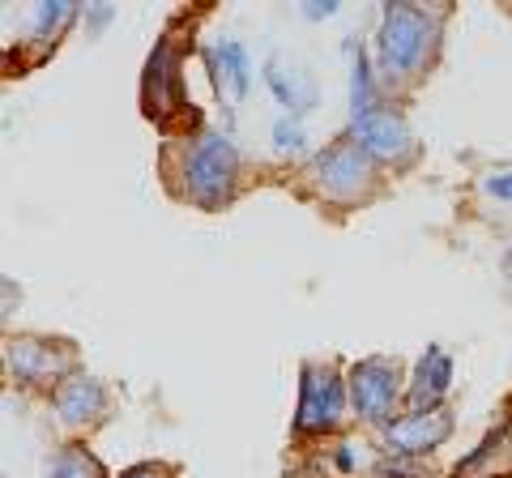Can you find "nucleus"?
<instances>
[{
	"mask_svg": "<svg viewBox=\"0 0 512 478\" xmlns=\"http://www.w3.org/2000/svg\"><path fill=\"white\" fill-rule=\"evenodd\" d=\"M333 13H338V5H333V0H325V5H320V0L303 5V18H333Z\"/></svg>",
	"mask_w": 512,
	"mask_h": 478,
	"instance_id": "obj_19",
	"label": "nucleus"
},
{
	"mask_svg": "<svg viewBox=\"0 0 512 478\" xmlns=\"http://www.w3.org/2000/svg\"><path fill=\"white\" fill-rule=\"evenodd\" d=\"M448 385H453V359H448L440 346H431L419 359V368H414V385L406 397H410L414 410H436V402L448 393Z\"/></svg>",
	"mask_w": 512,
	"mask_h": 478,
	"instance_id": "obj_10",
	"label": "nucleus"
},
{
	"mask_svg": "<svg viewBox=\"0 0 512 478\" xmlns=\"http://www.w3.org/2000/svg\"><path fill=\"white\" fill-rule=\"evenodd\" d=\"M342 410H346L342 380L333 376L329 368H320V363H308V368H303L295 427H299V432H329V427H338Z\"/></svg>",
	"mask_w": 512,
	"mask_h": 478,
	"instance_id": "obj_5",
	"label": "nucleus"
},
{
	"mask_svg": "<svg viewBox=\"0 0 512 478\" xmlns=\"http://www.w3.org/2000/svg\"><path fill=\"white\" fill-rule=\"evenodd\" d=\"M146 111L154 120H167L180 107V77H175V56H171V39L154 47L150 65H146Z\"/></svg>",
	"mask_w": 512,
	"mask_h": 478,
	"instance_id": "obj_9",
	"label": "nucleus"
},
{
	"mask_svg": "<svg viewBox=\"0 0 512 478\" xmlns=\"http://www.w3.org/2000/svg\"><path fill=\"white\" fill-rule=\"evenodd\" d=\"M265 82L269 90H274V99L286 107V111H308L316 103V86H312V77L303 73L299 65H286L282 56H274L265 65Z\"/></svg>",
	"mask_w": 512,
	"mask_h": 478,
	"instance_id": "obj_12",
	"label": "nucleus"
},
{
	"mask_svg": "<svg viewBox=\"0 0 512 478\" xmlns=\"http://www.w3.org/2000/svg\"><path fill=\"white\" fill-rule=\"evenodd\" d=\"M218 60H222V73H218V86L222 82H231V90H235V99H244L248 94V82H252V65H248V47L244 43H235V39H227L218 47Z\"/></svg>",
	"mask_w": 512,
	"mask_h": 478,
	"instance_id": "obj_14",
	"label": "nucleus"
},
{
	"mask_svg": "<svg viewBox=\"0 0 512 478\" xmlns=\"http://www.w3.org/2000/svg\"><path fill=\"white\" fill-rule=\"evenodd\" d=\"M440 35V18L427 13L419 5H384V18H380V77L384 82H406L410 73L423 69V60L431 56Z\"/></svg>",
	"mask_w": 512,
	"mask_h": 478,
	"instance_id": "obj_1",
	"label": "nucleus"
},
{
	"mask_svg": "<svg viewBox=\"0 0 512 478\" xmlns=\"http://www.w3.org/2000/svg\"><path fill=\"white\" fill-rule=\"evenodd\" d=\"M107 406V389L94 376H73L56 389V414L64 423H90Z\"/></svg>",
	"mask_w": 512,
	"mask_h": 478,
	"instance_id": "obj_11",
	"label": "nucleus"
},
{
	"mask_svg": "<svg viewBox=\"0 0 512 478\" xmlns=\"http://www.w3.org/2000/svg\"><path fill=\"white\" fill-rule=\"evenodd\" d=\"M355 141L372 158H380V163H410L414 158V137H410L406 120L397 116L393 107H376L367 120H359Z\"/></svg>",
	"mask_w": 512,
	"mask_h": 478,
	"instance_id": "obj_7",
	"label": "nucleus"
},
{
	"mask_svg": "<svg viewBox=\"0 0 512 478\" xmlns=\"http://www.w3.org/2000/svg\"><path fill=\"white\" fill-rule=\"evenodd\" d=\"M120 478H171L163 466H137V470H128V474H120Z\"/></svg>",
	"mask_w": 512,
	"mask_h": 478,
	"instance_id": "obj_20",
	"label": "nucleus"
},
{
	"mask_svg": "<svg viewBox=\"0 0 512 478\" xmlns=\"http://www.w3.org/2000/svg\"><path fill=\"white\" fill-rule=\"evenodd\" d=\"M453 432V414L444 410H414L406 419H397L384 427V444H389L393 457H419V453H431L440 449Z\"/></svg>",
	"mask_w": 512,
	"mask_h": 478,
	"instance_id": "obj_6",
	"label": "nucleus"
},
{
	"mask_svg": "<svg viewBox=\"0 0 512 478\" xmlns=\"http://www.w3.org/2000/svg\"><path fill=\"white\" fill-rule=\"evenodd\" d=\"M376 158L367 154L355 137H342L333 141V146L325 154H316L312 163V180L325 197L333 201H355L359 193H367L372 188V175H376Z\"/></svg>",
	"mask_w": 512,
	"mask_h": 478,
	"instance_id": "obj_3",
	"label": "nucleus"
},
{
	"mask_svg": "<svg viewBox=\"0 0 512 478\" xmlns=\"http://www.w3.org/2000/svg\"><path fill=\"white\" fill-rule=\"evenodd\" d=\"M69 18H73V5H69V0H56V5H39L35 18H30V30H35V39H52Z\"/></svg>",
	"mask_w": 512,
	"mask_h": 478,
	"instance_id": "obj_16",
	"label": "nucleus"
},
{
	"mask_svg": "<svg viewBox=\"0 0 512 478\" xmlns=\"http://www.w3.org/2000/svg\"><path fill=\"white\" fill-rule=\"evenodd\" d=\"M402 393V372H397V359H384V355H372L350 368V402L363 414L367 423H384L389 410Z\"/></svg>",
	"mask_w": 512,
	"mask_h": 478,
	"instance_id": "obj_4",
	"label": "nucleus"
},
{
	"mask_svg": "<svg viewBox=\"0 0 512 478\" xmlns=\"http://www.w3.org/2000/svg\"><path fill=\"white\" fill-rule=\"evenodd\" d=\"M9 368L26 385H47L73 368V350H60V342H35V338H18L9 346Z\"/></svg>",
	"mask_w": 512,
	"mask_h": 478,
	"instance_id": "obj_8",
	"label": "nucleus"
},
{
	"mask_svg": "<svg viewBox=\"0 0 512 478\" xmlns=\"http://www.w3.org/2000/svg\"><path fill=\"white\" fill-rule=\"evenodd\" d=\"M52 478H107V470L99 466V457H90L86 449H64L60 457H56V470H52Z\"/></svg>",
	"mask_w": 512,
	"mask_h": 478,
	"instance_id": "obj_15",
	"label": "nucleus"
},
{
	"mask_svg": "<svg viewBox=\"0 0 512 478\" xmlns=\"http://www.w3.org/2000/svg\"><path fill=\"white\" fill-rule=\"evenodd\" d=\"M504 278L512 282V248H508V257H504Z\"/></svg>",
	"mask_w": 512,
	"mask_h": 478,
	"instance_id": "obj_21",
	"label": "nucleus"
},
{
	"mask_svg": "<svg viewBox=\"0 0 512 478\" xmlns=\"http://www.w3.org/2000/svg\"><path fill=\"white\" fill-rule=\"evenodd\" d=\"M274 146H278V154H299L303 150V129H299L291 116H282L274 124Z\"/></svg>",
	"mask_w": 512,
	"mask_h": 478,
	"instance_id": "obj_17",
	"label": "nucleus"
},
{
	"mask_svg": "<svg viewBox=\"0 0 512 478\" xmlns=\"http://www.w3.org/2000/svg\"><path fill=\"white\" fill-rule=\"evenodd\" d=\"M483 188L491 197H500V201H512V171H491L487 180H483Z\"/></svg>",
	"mask_w": 512,
	"mask_h": 478,
	"instance_id": "obj_18",
	"label": "nucleus"
},
{
	"mask_svg": "<svg viewBox=\"0 0 512 478\" xmlns=\"http://www.w3.org/2000/svg\"><path fill=\"white\" fill-rule=\"evenodd\" d=\"M346 56H350V120H367L376 111V94H372V69H367V56L363 47L350 39L346 43Z\"/></svg>",
	"mask_w": 512,
	"mask_h": 478,
	"instance_id": "obj_13",
	"label": "nucleus"
},
{
	"mask_svg": "<svg viewBox=\"0 0 512 478\" xmlns=\"http://www.w3.org/2000/svg\"><path fill=\"white\" fill-rule=\"evenodd\" d=\"M235 171H239V158H235L231 137L201 133L197 146L188 150L184 188H188V197L197 205H205V210H218V205L231 197V188H235Z\"/></svg>",
	"mask_w": 512,
	"mask_h": 478,
	"instance_id": "obj_2",
	"label": "nucleus"
}]
</instances>
